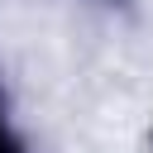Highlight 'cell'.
<instances>
[{
	"instance_id": "6da1fadb",
	"label": "cell",
	"mask_w": 153,
	"mask_h": 153,
	"mask_svg": "<svg viewBox=\"0 0 153 153\" xmlns=\"http://www.w3.org/2000/svg\"><path fill=\"white\" fill-rule=\"evenodd\" d=\"M0 153H10V143H5V134H0Z\"/></svg>"
}]
</instances>
